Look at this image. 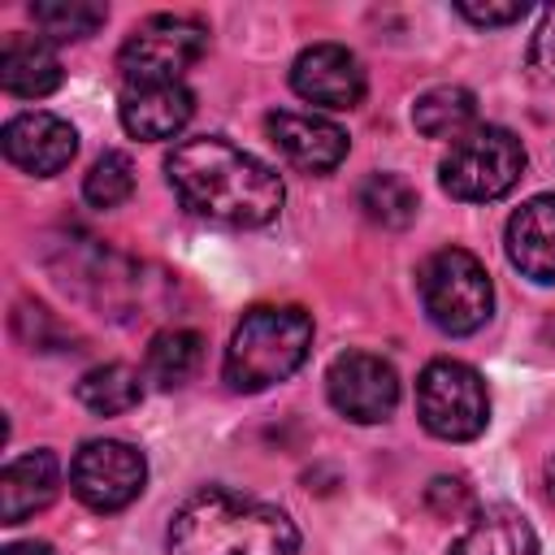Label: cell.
Wrapping results in <instances>:
<instances>
[{"label": "cell", "mask_w": 555, "mask_h": 555, "mask_svg": "<svg viewBox=\"0 0 555 555\" xmlns=\"http://www.w3.org/2000/svg\"><path fill=\"white\" fill-rule=\"evenodd\" d=\"M525 173V147L503 126H477L464 139L451 143V152L438 165V182L451 199L464 204H490L503 199Z\"/></svg>", "instance_id": "5b68a950"}, {"label": "cell", "mask_w": 555, "mask_h": 555, "mask_svg": "<svg viewBox=\"0 0 555 555\" xmlns=\"http://www.w3.org/2000/svg\"><path fill=\"white\" fill-rule=\"evenodd\" d=\"M546 499L555 503V455L546 460Z\"/></svg>", "instance_id": "83f0119b"}, {"label": "cell", "mask_w": 555, "mask_h": 555, "mask_svg": "<svg viewBox=\"0 0 555 555\" xmlns=\"http://www.w3.org/2000/svg\"><path fill=\"white\" fill-rule=\"evenodd\" d=\"M421 304L442 334H477L494 312V286L486 264L464 247H442L421 264Z\"/></svg>", "instance_id": "277c9868"}, {"label": "cell", "mask_w": 555, "mask_h": 555, "mask_svg": "<svg viewBox=\"0 0 555 555\" xmlns=\"http://www.w3.org/2000/svg\"><path fill=\"white\" fill-rule=\"evenodd\" d=\"M412 121L425 139H464L477 130V95L468 87H429L412 104Z\"/></svg>", "instance_id": "ac0fdd59"}, {"label": "cell", "mask_w": 555, "mask_h": 555, "mask_svg": "<svg viewBox=\"0 0 555 555\" xmlns=\"http://www.w3.org/2000/svg\"><path fill=\"white\" fill-rule=\"evenodd\" d=\"M416 416L442 442H468L490 425V395L473 364L429 360L416 377Z\"/></svg>", "instance_id": "8992f818"}, {"label": "cell", "mask_w": 555, "mask_h": 555, "mask_svg": "<svg viewBox=\"0 0 555 555\" xmlns=\"http://www.w3.org/2000/svg\"><path fill=\"white\" fill-rule=\"evenodd\" d=\"M78 403L95 416H121L143 399V377L130 364H95L78 377Z\"/></svg>", "instance_id": "ffe728a7"}, {"label": "cell", "mask_w": 555, "mask_h": 555, "mask_svg": "<svg viewBox=\"0 0 555 555\" xmlns=\"http://www.w3.org/2000/svg\"><path fill=\"white\" fill-rule=\"evenodd\" d=\"M0 143H4V156L22 173H35V178L61 173L78 152L74 126L56 113H17V117H9Z\"/></svg>", "instance_id": "8fae6325"}, {"label": "cell", "mask_w": 555, "mask_h": 555, "mask_svg": "<svg viewBox=\"0 0 555 555\" xmlns=\"http://www.w3.org/2000/svg\"><path fill=\"white\" fill-rule=\"evenodd\" d=\"M169 555H299L295 520L251 494L204 486L169 520Z\"/></svg>", "instance_id": "7a4b0ae2"}, {"label": "cell", "mask_w": 555, "mask_h": 555, "mask_svg": "<svg viewBox=\"0 0 555 555\" xmlns=\"http://www.w3.org/2000/svg\"><path fill=\"white\" fill-rule=\"evenodd\" d=\"M147 481V460L139 447L121 438H91L74 451L69 464V486L82 507L91 512H121L143 494Z\"/></svg>", "instance_id": "ba28073f"}, {"label": "cell", "mask_w": 555, "mask_h": 555, "mask_svg": "<svg viewBox=\"0 0 555 555\" xmlns=\"http://www.w3.org/2000/svg\"><path fill=\"white\" fill-rule=\"evenodd\" d=\"M447 555H538V533L520 512L490 507L451 542Z\"/></svg>", "instance_id": "e0dca14e"}, {"label": "cell", "mask_w": 555, "mask_h": 555, "mask_svg": "<svg viewBox=\"0 0 555 555\" xmlns=\"http://www.w3.org/2000/svg\"><path fill=\"white\" fill-rule=\"evenodd\" d=\"M121 126L134 139H173L182 134V126L195 113V95L191 87L178 82H121Z\"/></svg>", "instance_id": "7c38bea8"}, {"label": "cell", "mask_w": 555, "mask_h": 555, "mask_svg": "<svg viewBox=\"0 0 555 555\" xmlns=\"http://www.w3.org/2000/svg\"><path fill=\"white\" fill-rule=\"evenodd\" d=\"M61 490V464L52 451H26L17 460L4 464L0 473V520L4 525H22L26 516L43 512Z\"/></svg>", "instance_id": "9a60e30c"}, {"label": "cell", "mask_w": 555, "mask_h": 555, "mask_svg": "<svg viewBox=\"0 0 555 555\" xmlns=\"http://www.w3.org/2000/svg\"><path fill=\"white\" fill-rule=\"evenodd\" d=\"M507 260L529 282H555V195L525 199L507 221Z\"/></svg>", "instance_id": "5bb4252c"}, {"label": "cell", "mask_w": 555, "mask_h": 555, "mask_svg": "<svg viewBox=\"0 0 555 555\" xmlns=\"http://www.w3.org/2000/svg\"><path fill=\"white\" fill-rule=\"evenodd\" d=\"M312 347V317L295 304H260L247 308L225 347V386L238 395H256L273 382H286Z\"/></svg>", "instance_id": "3957f363"}, {"label": "cell", "mask_w": 555, "mask_h": 555, "mask_svg": "<svg viewBox=\"0 0 555 555\" xmlns=\"http://www.w3.org/2000/svg\"><path fill=\"white\" fill-rule=\"evenodd\" d=\"M208 52V26L182 13H156L130 30L117 52L121 82H178Z\"/></svg>", "instance_id": "52a82bcc"}, {"label": "cell", "mask_w": 555, "mask_h": 555, "mask_svg": "<svg viewBox=\"0 0 555 555\" xmlns=\"http://www.w3.org/2000/svg\"><path fill=\"white\" fill-rule=\"evenodd\" d=\"M30 17L43 30V39H87L104 26L108 4H95V0H35Z\"/></svg>", "instance_id": "7402d4cb"}, {"label": "cell", "mask_w": 555, "mask_h": 555, "mask_svg": "<svg viewBox=\"0 0 555 555\" xmlns=\"http://www.w3.org/2000/svg\"><path fill=\"white\" fill-rule=\"evenodd\" d=\"M0 87L17 100H43L61 87V56L43 35H9L0 48Z\"/></svg>", "instance_id": "2e32d148"}, {"label": "cell", "mask_w": 555, "mask_h": 555, "mask_svg": "<svg viewBox=\"0 0 555 555\" xmlns=\"http://www.w3.org/2000/svg\"><path fill=\"white\" fill-rule=\"evenodd\" d=\"M525 65H529V74H533L538 82H551V87H555V4L542 9V22H538V30H533V39H529Z\"/></svg>", "instance_id": "cb8c5ba5"}, {"label": "cell", "mask_w": 555, "mask_h": 555, "mask_svg": "<svg viewBox=\"0 0 555 555\" xmlns=\"http://www.w3.org/2000/svg\"><path fill=\"white\" fill-rule=\"evenodd\" d=\"M455 13H460V17H468L473 26H512V22H520L529 9H525L520 0H507V4H490V0H486V4H477V0H460V4H455Z\"/></svg>", "instance_id": "484cf974"}, {"label": "cell", "mask_w": 555, "mask_h": 555, "mask_svg": "<svg viewBox=\"0 0 555 555\" xmlns=\"http://www.w3.org/2000/svg\"><path fill=\"white\" fill-rule=\"evenodd\" d=\"M291 87L299 100L317 104V108H356L364 100V69L356 61V52H347L343 43H312L295 56L291 65Z\"/></svg>", "instance_id": "30bf717a"}, {"label": "cell", "mask_w": 555, "mask_h": 555, "mask_svg": "<svg viewBox=\"0 0 555 555\" xmlns=\"http://www.w3.org/2000/svg\"><path fill=\"white\" fill-rule=\"evenodd\" d=\"M264 130H269V139L278 143V152H282L295 169H304V173H330V169H338L343 156H347V134H343V126H334V121H325V117H312V113H291V108L269 113V117H264Z\"/></svg>", "instance_id": "4fadbf2b"}, {"label": "cell", "mask_w": 555, "mask_h": 555, "mask_svg": "<svg viewBox=\"0 0 555 555\" xmlns=\"http://www.w3.org/2000/svg\"><path fill=\"white\" fill-rule=\"evenodd\" d=\"M130 191H134V165L126 152H104L82 178V199L91 208H117L130 199Z\"/></svg>", "instance_id": "603a6c76"}, {"label": "cell", "mask_w": 555, "mask_h": 555, "mask_svg": "<svg viewBox=\"0 0 555 555\" xmlns=\"http://www.w3.org/2000/svg\"><path fill=\"white\" fill-rule=\"evenodd\" d=\"M425 503L438 516H464L473 507V494H468V486L460 477H434L429 490H425Z\"/></svg>", "instance_id": "d4e9b609"}, {"label": "cell", "mask_w": 555, "mask_h": 555, "mask_svg": "<svg viewBox=\"0 0 555 555\" xmlns=\"http://www.w3.org/2000/svg\"><path fill=\"white\" fill-rule=\"evenodd\" d=\"M325 390H330V403L347 421L377 425L399 403V373L390 360L373 351H343L325 373Z\"/></svg>", "instance_id": "9c48e42d"}, {"label": "cell", "mask_w": 555, "mask_h": 555, "mask_svg": "<svg viewBox=\"0 0 555 555\" xmlns=\"http://www.w3.org/2000/svg\"><path fill=\"white\" fill-rule=\"evenodd\" d=\"M204 360V338L195 330H160L152 343H147V360H143V373L147 382H156L160 390H178L195 377Z\"/></svg>", "instance_id": "d6986e66"}, {"label": "cell", "mask_w": 555, "mask_h": 555, "mask_svg": "<svg viewBox=\"0 0 555 555\" xmlns=\"http://www.w3.org/2000/svg\"><path fill=\"white\" fill-rule=\"evenodd\" d=\"M4 555H56L48 542H13V546H4Z\"/></svg>", "instance_id": "4316f807"}, {"label": "cell", "mask_w": 555, "mask_h": 555, "mask_svg": "<svg viewBox=\"0 0 555 555\" xmlns=\"http://www.w3.org/2000/svg\"><path fill=\"white\" fill-rule=\"evenodd\" d=\"M165 178L182 199V208L238 230L269 225L282 212V195H286L282 178L264 160L217 134L182 139L165 156Z\"/></svg>", "instance_id": "6da1fadb"}, {"label": "cell", "mask_w": 555, "mask_h": 555, "mask_svg": "<svg viewBox=\"0 0 555 555\" xmlns=\"http://www.w3.org/2000/svg\"><path fill=\"white\" fill-rule=\"evenodd\" d=\"M360 208H364L369 221H377L386 230H403V225H412L421 204H416V191H412L408 178H399V173H369L364 186H360Z\"/></svg>", "instance_id": "44dd1931"}]
</instances>
